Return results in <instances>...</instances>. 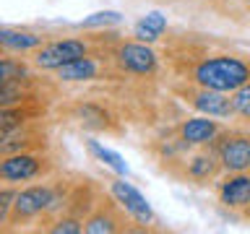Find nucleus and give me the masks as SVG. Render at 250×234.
<instances>
[{
	"label": "nucleus",
	"mask_w": 250,
	"mask_h": 234,
	"mask_svg": "<svg viewBox=\"0 0 250 234\" xmlns=\"http://www.w3.org/2000/svg\"><path fill=\"white\" fill-rule=\"evenodd\" d=\"M232 101H234V117H240L245 125H250V81L232 94Z\"/></svg>",
	"instance_id": "aec40b11"
},
{
	"label": "nucleus",
	"mask_w": 250,
	"mask_h": 234,
	"mask_svg": "<svg viewBox=\"0 0 250 234\" xmlns=\"http://www.w3.org/2000/svg\"><path fill=\"white\" fill-rule=\"evenodd\" d=\"M224 172H250V130L248 128H224L211 140Z\"/></svg>",
	"instance_id": "6e6552de"
},
{
	"label": "nucleus",
	"mask_w": 250,
	"mask_h": 234,
	"mask_svg": "<svg viewBox=\"0 0 250 234\" xmlns=\"http://www.w3.org/2000/svg\"><path fill=\"white\" fill-rule=\"evenodd\" d=\"M112 65L120 70L123 76L133 78H151L159 70V55L154 52V47L141 39H109L104 47Z\"/></svg>",
	"instance_id": "7ed1b4c3"
},
{
	"label": "nucleus",
	"mask_w": 250,
	"mask_h": 234,
	"mask_svg": "<svg viewBox=\"0 0 250 234\" xmlns=\"http://www.w3.org/2000/svg\"><path fill=\"white\" fill-rule=\"evenodd\" d=\"M31 76L29 62H23L21 58H13V52H3V60H0V81H19V78Z\"/></svg>",
	"instance_id": "f3484780"
},
{
	"label": "nucleus",
	"mask_w": 250,
	"mask_h": 234,
	"mask_svg": "<svg viewBox=\"0 0 250 234\" xmlns=\"http://www.w3.org/2000/svg\"><path fill=\"white\" fill-rule=\"evenodd\" d=\"M109 195H112V198L120 203L125 211H128L136 224L148 226V224L156 221L154 208L148 206V200L144 198V193H141L138 187H133L130 182H125V179H109Z\"/></svg>",
	"instance_id": "9b49d317"
},
{
	"label": "nucleus",
	"mask_w": 250,
	"mask_h": 234,
	"mask_svg": "<svg viewBox=\"0 0 250 234\" xmlns=\"http://www.w3.org/2000/svg\"><path fill=\"white\" fill-rule=\"evenodd\" d=\"M70 120H76L83 130H94V133H123L120 122L107 112L99 101H76L68 109Z\"/></svg>",
	"instance_id": "ddd939ff"
},
{
	"label": "nucleus",
	"mask_w": 250,
	"mask_h": 234,
	"mask_svg": "<svg viewBox=\"0 0 250 234\" xmlns=\"http://www.w3.org/2000/svg\"><path fill=\"white\" fill-rule=\"evenodd\" d=\"M164 31H167V21H164V16L162 13H148V16H144L136 26H133V37L136 39H141V42H156Z\"/></svg>",
	"instance_id": "dca6fc26"
},
{
	"label": "nucleus",
	"mask_w": 250,
	"mask_h": 234,
	"mask_svg": "<svg viewBox=\"0 0 250 234\" xmlns=\"http://www.w3.org/2000/svg\"><path fill=\"white\" fill-rule=\"evenodd\" d=\"M86 148L91 151V156H97L99 161H104L107 167H112L117 175H128V167H125V161H123L115 151H109V148H104L102 143H97V140H86Z\"/></svg>",
	"instance_id": "a211bd4d"
},
{
	"label": "nucleus",
	"mask_w": 250,
	"mask_h": 234,
	"mask_svg": "<svg viewBox=\"0 0 250 234\" xmlns=\"http://www.w3.org/2000/svg\"><path fill=\"white\" fill-rule=\"evenodd\" d=\"M224 130V122L216 120V117H208V115H195V117H188L175 128V138L183 143L185 148H203V146H211L219 133Z\"/></svg>",
	"instance_id": "9d476101"
},
{
	"label": "nucleus",
	"mask_w": 250,
	"mask_h": 234,
	"mask_svg": "<svg viewBox=\"0 0 250 234\" xmlns=\"http://www.w3.org/2000/svg\"><path fill=\"white\" fill-rule=\"evenodd\" d=\"M172 94H175L177 99H183L185 104L190 109H195L198 115H208V117H216V120H232L234 117L232 94L214 91V89H206V86H198V83H190V81L175 83L172 86Z\"/></svg>",
	"instance_id": "39448f33"
},
{
	"label": "nucleus",
	"mask_w": 250,
	"mask_h": 234,
	"mask_svg": "<svg viewBox=\"0 0 250 234\" xmlns=\"http://www.w3.org/2000/svg\"><path fill=\"white\" fill-rule=\"evenodd\" d=\"M175 70L183 81L206 86L214 91L234 94L250 81V58L232 52H208V55H185L175 62Z\"/></svg>",
	"instance_id": "f257e3e1"
},
{
	"label": "nucleus",
	"mask_w": 250,
	"mask_h": 234,
	"mask_svg": "<svg viewBox=\"0 0 250 234\" xmlns=\"http://www.w3.org/2000/svg\"><path fill=\"white\" fill-rule=\"evenodd\" d=\"M55 78L60 83H89V81H120L125 76L112 65L107 50H97L55 70Z\"/></svg>",
	"instance_id": "0eeeda50"
},
{
	"label": "nucleus",
	"mask_w": 250,
	"mask_h": 234,
	"mask_svg": "<svg viewBox=\"0 0 250 234\" xmlns=\"http://www.w3.org/2000/svg\"><path fill=\"white\" fill-rule=\"evenodd\" d=\"M245 3H250V0H245Z\"/></svg>",
	"instance_id": "b1692460"
},
{
	"label": "nucleus",
	"mask_w": 250,
	"mask_h": 234,
	"mask_svg": "<svg viewBox=\"0 0 250 234\" xmlns=\"http://www.w3.org/2000/svg\"><path fill=\"white\" fill-rule=\"evenodd\" d=\"M99 37H65V39H52V42H44L39 50L31 52V65L37 70H42V73H55V70H60L62 65H68V62H73L78 58H86V55L97 52V44Z\"/></svg>",
	"instance_id": "20e7f679"
},
{
	"label": "nucleus",
	"mask_w": 250,
	"mask_h": 234,
	"mask_svg": "<svg viewBox=\"0 0 250 234\" xmlns=\"http://www.w3.org/2000/svg\"><path fill=\"white\" fill-rule=\"evenodd\" d=\"M50 234H81L83 232V218L81 216H70V214H58V218H52V224L47 226Z\"/></svg>",
	"instance_id": "6ab92c4d"
},
{
	"label": "nucleus",
	"mask_w": 250,
	"mask_h": 234,
	"mask_svg": "<svg viewBox=\"0 0 250 234\" xmlns=\"http://www.w3.org/2000/svg\"><path fill=\"white\" fill-rule=\"evenodd\" d=\"M65 198H68V193L62 190V185L37 182V185H29V187H19L13 211H11L8 224L3 229H11V224H29L39 216L55 214V211L62 208Z\"/></svg>",
	"instance_id": "f03ea898"
},
{
	"label": "nucleus",
	"mask_w": 250,
	"mask_h": 234,
	"mask_svg": "<svg viewBox=\"0 0 250 234\" xmlns=\"http://www.w3.org/2000/svg\"><path fill=\"white\" fill-rule=\"evenodd\" d=\"M130 224H136L133 216L112 195H99L97 206L83 218V232L86 234H117V232H130L133 229Z\"/></svg>",
	"instance_id": "1a4fd4ad"
},
{
	"label": "nucleus",
	"mask_w": 250,
	"mask_h": 234,
	"mask_svg": "<svg viewBox=\"0 0 250 234\" xmlns=\"http://www.w3.org/2000/svg\"><path fill=\"white\" fill-rule=\"evenodd\" d=\"M216 198L224 208L245 214L250 208V172H224L216 185Z\"/></svg>",
	"instance_id": "f8f14e48"
},
{
	"label": "nucleus",
	"mask_w": 250,
	"mask_h": 234,
	"mask_svg": "<svg viewBox=\"0 0 250 234\" xmlns=\"http://www.w3.org/2000/svg\"><path fill=\"white\" fill-rule=\"evenodd\" d=\"M224 175V167L219 161V156L214 148H203V151L188 156L183 161V177L193 185H208V182H216L219 177Z\"/></svg>",
	"instance_id": "4468645a"
},
{
	"label": "nucleus",
	"mask_w": 250,
	"mask_h": 234,
	"mask_svg": "<svg viewBox=\"0 0 250 234\" xmlns=\"http://www.w3.org/2000/svg\"><path fill=\"white\" fill-rule=\"evenodd\" d=\"M47 42L44 34H37V31H26V29H11L5 26L0 31V44H3V52H13V55H31L34 50H39Z\"/></svg>",
	"instance_id": "2eb2a0df"
},
{
	"label": "nucleus",
	"mask_w": 250,
	"mask_h": 234,
	"mask_svg": "<svg viewBox=\"0 0 250 234\" xmlns=\"http://www.w3.org/2000/svg\"><path fill=\"white\" fill-rule=\"evenodd\" d=\"M123 21V16L117 13V11H99V13H94L89 16L81 26L83 29H97V26H117V23Z\"/></svg>",
	"instance_id": "4be33fe9"
},
{
	"label": "nucleus",
	"mask_w": 250,
	"mask_h": 234,
	"mask_svg": "<svg viewBox=\"0 0 250 234\" xmlns=\"http://www.w3.org/2000/svg\"><path fill=\"white\" fill-rule=\"evenodd\" d=\"M16 195H19V187L16 185H3V190H0V226L8 224V216H11V211H13Z\"/></svg>",
	"instance_id": "412c9836"
},
{
	"label": "nucleus",
	"mask_w": 250,
	"mask_h": 234,
	"mask_svg": "<svg viewBox=\"0 0 250 234\" xmlns=\"http://www.w3.org/2000/svg\"><path fill=\"white\" fill-rule=\"evenodd\" d=\"M245 218H248V221H250V208H248V211H245Z\"/></svg>",
	"instance_id": "5701e85b"
},
{
	"label": "nucleus",
	"mask_w": 250,
	"mask_h": 234,
	"mask_svg": "<svg viewBox=\"0 0 250 234\" xmlns=\"http://www.w3.org/2000/svg\"><path fill=\"white\" fill-rule=\"evenodd\" d=\"M55 172V161L44 151H19L5 154L0 161V182L3 185H21L34 182Z\"/></svg>",
	"instance_id": "423d86ee"
}]
</instances>
